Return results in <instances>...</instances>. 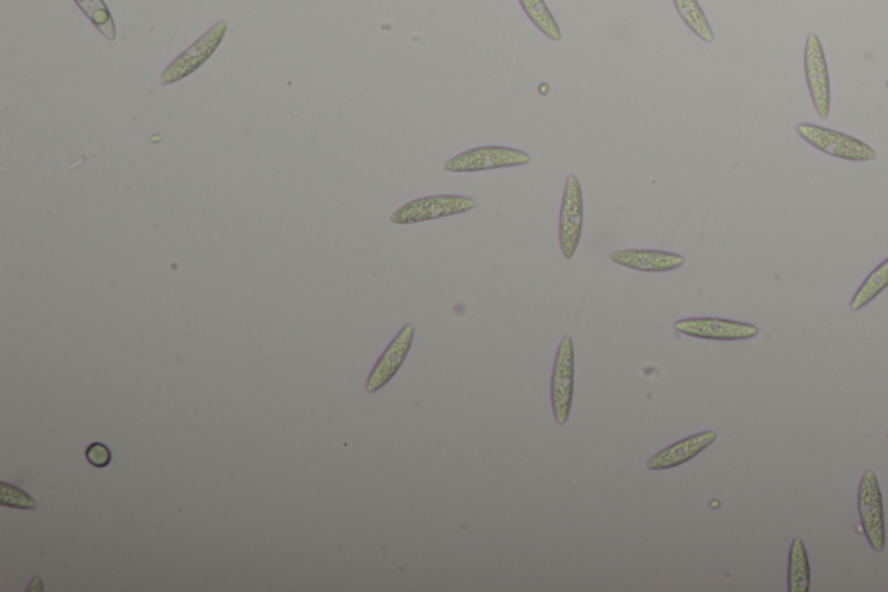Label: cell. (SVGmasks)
<instances>
[{
  "instance_id": "12",
  "label": "cell",
  "mask_w": 888,
  "mask_h": 592,
  "mask_svg": "<svg viewBox=\"0 0 888 592\" xmlns=\"http://www.w3.org/2000/svg\"><path fill=\"white\" fill-rule=\"evenodd\" d=\"M611 263L644 273H667L684 266L685 258L675 252L623 249L610 254Z\"/></svg>"
},
{
  "instance_id": "10",
  "label": "cell",
  "mask_w": 888,
  "mask_h": 592,
  "mask_svg": "<svg viewBox=\"0 0 888 592\" xmlns=\"http://www.w3.org/2000/svg\"><path fill=\"white\" fill-rule=\"evenodd\" d=\"M413 339H415V327L411 326V323L399 330V334L392 339L383 356L378 358L375 367L369 372L368 380H366V391H380V389L386 388L390 380L395 379L399 368L403 367L405 360L410 355Z\"/></svg>"
},
{
  "instance_id": "7",
  "label": "cell",
  "mask_w": 888,
  "mask_h": 592,
  "mask_svg": "<svg viewBox=\"0 0 888 592\" xmlns=\"http://www.w3.org/2000/svg\"><path fill=\"white\" fill-rule=\"evenodd\" d=\"M857 508H859L861 526L868 538L869 546L876 553L885 549V513L884 499H881L880 483L875 473L866 471L861 478L859 492H857Z\"/></svg>"
},
{
  "instance_id": "2",
  "label": "cell",
  "mask_w": 888,
  "mask_h": 592,
  "mask_svg": "<svg viewBox=\"0 0 888 592\" xmlns=\"http://www.w3.org/2000/svg\"><path fill=\"white\" fill-rule=\"evenodd\" d=\"M476 209V201L464 195H431L401 205L390 216L392 225H417Z\"/></svg>"
},
{
  "instance_id": "9",
  "label": "cell",
  "mask_w": 888,
  "mask_h": 592,
  "mask_svg": "<svg viewBox=\"0 0 888 592\" xmlns=\"http://www.w3.org/2000/svg\"><path fill=\"white\" fill-rule=\"evenodd\" d=\"M673 329L687 338L708 341H747L760 334L759 327L753 323L726 318H684L675 321Z\"/></svg>"
},
{
  "instance_id": "14",
  "label": "cell",
  "mask_w": 888,
  "mask_h": 592,
  "mask_svg": "<svg viewBox=\"0 0 888 592\" xmlns=\"http://www.w3.org/2000/svg\"><path fill=\"white\" fill-rule=\"evenodd\" d=\"M673 5H675L679 16L682 18V22L690 26L696 37L708 44L715 43L714 29L697 0H673Z\"/></svg>"
},
{
  "instance_id": "5",
  "label": "cell",
  "mask_w": 888,
  "mask_h": 592,
  "mask_svg": "<svg viewBox=\"0 0 888 592\" xmlns=\"http://www.w3.org/2000/svg\"><path fill=\"white\" fill-rule=\"evenodd\" d=\"M226 32H228V23H216L213 29L205 32L193 46L187 47L183 55H179L178 58L163 70L160 84H175L179 80L186 79V77L195 73L200 67H204L208 59H210V56L216 53L217 47L225 41Z\"/></svg>"
},
{
  "instance_id": "17",
  "label": "cell",
  "mask_w": 888,
  "mask_h": 592,
  "mask_svg": "<svg viewBox=\"0 0 888 592\" xmlns=\"http://www.w3.org/2000/svg\"><path fill=\"white\" fill-rule=\"evenodd\" d=\"M76 4L79 5L80 11L91 20L92 25L96 26L104 37L109 38V41H115V22H113L112 13L104 4V0H76Z\"/></svg>"
},
{
  "instance_id": "3",
  "label": "cell",
  "mask_w": 888,
  "mask_h": 592,
  "mask_svg": "<svg viewBox=\"0 0 888 592\" xmlns=\"http://www.w3.org/2000/svg\"><path fill=\"white\" fill-rule=\"evenodd\" d=\"M574 377H577L574 341L571 335H565L557 348L553 383H550V400H553L554 418H556L557 424L565 425L573 409Z\"/></svg>"
},
{
  "instance_id": "1",
  "label": "cell",
  "mask_w": 888,
  "mask_h": 592,
  "mask_svg": "<svg viewBox=\"0 0 888 592\" xmlns=\"http://www.w3.org/2000/svg\"><path fill=\"white\" fill-rule=\"evenodd\" d=\"M798 136L810 147L822 153L830 155L834 159L847 160V162H873L878 159L875 148L868 143L840 133V130L828 129V127L813 126V124H798Z\"/></svg>"
},
{
  "instance_id": "6",
  "label": "cell",
  "mask_w": 888,
  "mask_h": 592,
  "mask_svg": "<svg viewBox=\"0 0 888 592\" xmlns=\"http://www.w3.org/2000/svg\"><path fill=\"white\" fill-rule=\"evenodd\" d=\"M581 234H583V193L577 175L571 174L566 180L559 216V246L566 261H571L577 254Z\"/></svg>"
},
{
  "instance_id": "16",
  "label": "cell",
  "mask_w": 888,
  "mask_h": 592,
  "mask_svg": "<svg viewBox=\"0 0 888 592\" xmlns=\"http://www.w3.org/2000/svg\"><path fill=\"white\" fill-rule=\"evenodd\" d=\"M520 4L524 9L526 16L530 18V22L540 30L545 37L559 43L560 38H562V32H560L556 18L550 13V9L545 4V0H520Z\"/></svg>"
},
{
  "instance_id": "13",
  "label": "cell",
  "mask_w": 888,
  "mask_h": 592,
  "mask_svg": "<svg viewBox=\"0 0 888 592\" xmlns=\"http://www.w3.org/2000/svg\"><path fill=\"white\" fill-rule=\"evenodd\" d=\"M788 591H810L809 555H807L806 543H804L801 538H795L792 544V549H789Z\"/></svg>"
},
{
  "instance_id": "20",
  "label": "cell",
  "mask_w": 888,
  "mask_h": 592,
  "mask_svg": "<svg viewBox=\"0 0 888 592\" xmlns=\"http://www.w3.org/2000/svg\"><path fill=\"white\" fill-rule=\"evenodd\" d=\"M887 88H888V80H887Z\"/></svg>"
},
{
  "instance_id": "15",
  "label": "cell",
  "mask_w": 888,
  "mask_h": 592,
  "mask_svg": "<svg viewBox=\"0 0 888 592\" xmlns=\"http://www.w3.org/2000/svg\"><path fill=\"white\" fill-rule=\"evenodd\" d=\"M887 287L888 259H885L884 263L878 264V266L869 273L868 278L864 280L863 285L857 288V293L854 294L851 300L852 311H859V309L866 308V306H868L872 300H875L876 297L880 296Z\"/></svg>"
},
{
  "instance_id": "4",
  "label": "cell",
  "mask_w": 888,
  "mask_h": 592,
  "mask_svg": "<svg viewBox=\"0 0 888 592\" xmlns=\"http://www.w3.org/2000/svg\"><path fill=\"white\" fill-rule=\"evenodd\" d=\"M532 163V155L505 147H481L462 151L444 163L448 172H479L491 169L521 168Z\"/></svg>"
},
{
  "instance_id": "11",
  "label": "cell",
  "mask_w": 888,
  "mask_h": 592,
  "mask_svg": "<svg viewBox=\"0 0 888 592\" xmlns=\"http://www.w3.org/2000/svg\"><path fill=\"white\" fill-rule=\"evenodd\" d=\"M715 440H717L715 431H702V433L693 434L690 439L673 443V445L667 446L663 451L652 455L646 466H648L649 471L675 469V467L690 463L694 457L705 452L708 446L714 445Z\"/></svg>"
},
{
  "instance_id": "19",
  "label": "cell",
  "mask_w": 888,
  "mask_h": 592,
  "mask_svg": "<svg viewBox=\"0 0 888 592\" xmlns=\"http://www.w3.org/2000/svg\"><path fill=\"white\" fill-rule=\"evenodd\" d=\"M86 459H88V463L91 464L92 467L104 469V467H109L110 464H112L113 454L109 445L94 442L86 448Z\"/></svg>"
},
{
  "instance_id": "8",
  "label": "cell",
  "mask_w": 888,
  "mask_h": 592,
  "mask_svg": "<svg viewBox=\"0 0 888 592\" xmlns=\"http://www.w3.org/2000/svg\"><path fill=\"white\" fill-rule=\"evenodd\" d=\"M804 67H806L807 88L810 100L819 117L827 121L831 113V80L828 70L827 56L822 49L821 38L809 34L804 50Z\"/></svg>"
},
{
  "instance_id": "18",
  "label": "cell",
  "mask_w": 888,
  "mask_h": 592,
  "mask_svg": "<svg viewBox=\"0 0 888 592\" xmlns=\"http://www.w3.org/2000/svg\"><path fill=\"white\" fill-rule=\"evenodd\" d=\"M0 505L34 511V509H37V501H35L34 497L30 496V493H26L25 490H21L20 487H14V485L2 481V483H0Z\"/></svg>"
}]
</instances>
